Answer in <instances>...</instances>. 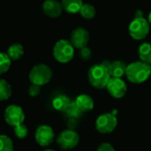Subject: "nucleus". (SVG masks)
Returning <instances> with one entry per match:
<instances>
[{"label":"nucleus","instance_id":"f257e3e1","mask_svg":"<svg viewBox=\"0 0 151 151\" xmlns=\"http://www.w3.org/2000/svg\"><path fill=\"white\" fill-rule=\"evenodd\" d=\"M126 76L132 83H143L150 77V65H148L141 60L133 62L127 65Z\"/></svg>","mask_w":151,"mask_h":151},{"label":"nucleus","instance_id":"f03ea898","mask_svg":"<svg viewBox=\"0 0 151 151\" xmlns=\"http://www.w3.org/2000/svg\"><path fill=\"white\" fill-rule=\"evenodd\" d=\"M88 81L91 86L96 88H105L111 77L110 72L101 64L95 65L88 70Z\"/></svg>","mask_w":151,"mask_h":151},{"label":"nucleus","instance_id":"7ed1b4c3","mask_svg":"<svg viewBox=\"0 0 151 151\" xmlns=\"http://www.w3.org/2000/svg\"><path fill=\"white\" fill-rule=\"evenodd\" d=\"M74 47L70 41L61 39L58 41L53 48V56L55 59L62 64L70 62L74 56Z\"/></svg>","mask_w":151,"mask_h":151},{"label":"nucleus","instance_id":"20e7f679","mask_svg":"<svg viewBox=\"0 0 151 151\" xmlns=\"http://www.w3.org/2000/svg\"><path fill=\"white\" fill-rule=\"evenodd\" d=\"M52 78L51 68L45 64H39L31 69L29 73V81L32 84L43 86L48 84Z\"/></svg>","mask_w":151,"mask_h":151},{"label":"nucleus","instance_id":"39448f33","mask_svg":"<svg viewBox=\"0 0 151 151\" xmlns=\"http://www.w3.org/2000/svg\"><path fill=\"white\" fill-rule=\"evenodd\" d=\"M130 36L134 40H143L150 33V23L144 18H134L128 27Z\"/></svg>","mask_w":151,"mask_h":151},{"label":"nucleus","instance_id":"423d86ee","mask_svg":"<svg viewBox=\"0 0 151 151\" xmlns=\"http://www.w3.org/2000/svg\"><path fill=\"white\" fill-rule=\"evenodd\" d=\"M80 142V136L78 133L74 129H66L62 131L58 138H57V143L59 146L60 149L65 150H73L75 147L78 146Z\"/></svg>","mask_w":151,"mask_h":151},{"label":"nucleus","instance_id":"0eeeda50","mask_svg":"<svg viewBox=\"0 0 151 151\" xmlns=\"http://www.w3.org/2000/svg\"><path fill=\"white\" fill-rule=\"evenodd\" d=\"M4 118L7 125L12 127H16L23 124L25 120V113L20 106L16 104H11L5 108L4 112Z\"/></svg>","mask_w":151,"mask_h":151},{"label":"nucleus","instance_id":"6e6552de","mask_svg":"<svg viewBox=\"0 0 151 151\" xmlns=\"http://www.w3.org/2000/svg\"><path fill=\"white\" fill-rule=\"evenodd\" d=\"M118 125V119L113 113H104L96 120V128L101 134L112 133Z\"/></svg>","mask_w":151,"mask_h":151},{"label":"nucleus","instance_id":"1a4fd4ad","mask_svg":"<svg viewBox=\"0 0 151 151\" xmlns=\"http://www.w3.org/2000/svg\"><path fill=\"white\" fill-rule=\"evenodd\" d=\"M55 138V133L51 127L47 125H42L37 127L35 133V142L41 147H48L50 146Z\"/></svg>","mask_w":151,"mask_h":151},{"label":"nucleus","instance_id":"9d476101","mask_svg":"<svg viewBox=\"0 0 151 151\" xmlns=\"http://www.w3.org/2000/svg\"><path fill=\"white\" fill-rule=\"evenodd\" d=\"M106 88L109 94L117 99L122 98L127 91V86L121 78L111 77L106 86Z\"/></svg>","mask_w":151,"mask_h":151},{"label":"nucleus","instance_id":"9b49d317","mask_svg":"<svg viewBox=\"0 0 151 151\" xmlns=\"http://www.w3.org/2000/svg\"><path fill=\"white\" fill-rule=\"evenodd\" d=\"M89 41L88 31L83 27H77L73 29L70 35V42L75 49H82L87 47Z\"/></svg>","mask_w":151,"mask_h":151},{"label":"nucleus","instance_id":"f8f14e48","mask_svg":"<svg viewBox=\"0 0 151 151\" xmlns=\"http://www.w3.org/2000/svg\"><path fill=\"white\" fill-rule=\"evenodd\" d=\"M43 13L50 18H57L61 15L63 12L62 4L57 0H46L42 5Z\"/></svg>","mask_w":151,"mask_h":151},{"label":"nucleus","instance_id":"ddd939ff","mask_svg":"<svg viewBox=\"0 0 151 151\" xmlns=\"http://www.w3.org/2000/svg\"><path fill=\"white\" fill-rule=\"evenodd\" d=\"M75 103L82 112L92 111L95 105L93 98L87 94H81L77 96V98L75 99Z\"/></svg>","mask_w":151,"mask_h":151},{"label":"nucleus","instance_id":"4468645a","mask_svg":"<svg viewBox=\"0 0 151 151\" xmlns=\"http://www.w3.org/2000/svg\"><path fill=\"white\" fill-rule=\"evenodd\" d=\"M127 65L122 60H115L111 62L110 67V74L111 77L113 78H121L122 76L126 75Z\"/></svg>","mask_w":151,"mask_h":151},{"label":"nucleus","instance_id":"2eb2a0df","mask_svg":"<svg viewBox=\"0 0 151 151\" xmlns=\"http://www.w3.org/2000/svg\"><path fill=\"white\" fill-rule=\"evenodd\" d=\"M72 100L65 95H58L52 100V106L56 111H65Z\"/></svg>","mask_w":151,"mask_h":151},{"label":"nucleus","instance_id":"dca6fc26","mask_svg":"<svg viewBox=\"0 0 151 151\" xmlns=\"http://www.w3.org/2000/svg\"><path fill=\"white\" fill-rule=\"evenodd\" d=\"M63 9L71 14H75L80 12L83 3L81 0H61Z\"/></svg>","mask_w":151,"mask_h":151},{"label":"nucleus","instance_id":"f3484780","mask_svg":"<svg viewBox=\"0 0 151 151\" xmlns=\"http://www.w3.org/2000/svg\"><path fill=\"white\" fill-rule=\"evenodd\" d=\"M138 55L141 61L151 65V44L149 42H143L140 45L138 50Z\"/></svg>","mask_w":151,"mask_h":151},{"label":"nucleus","instance_id":"a211bd4d","mask_svg":"<svg viewBox=\"0 0 151 151\" xmlns=\"http://www.w3.org/2000/svg\"><path fill=\"white\" fill-rule=\"evenodd\" d=\"M7 54L12 60H19L24 54L23 46L20 43H13L8 48Z\"/></svg>","mask_w":151,"mask_h":151},{"label":"nucleus","instance_id":"6ab92c4d","mask_svg":"<svg viewBox=\"0 0 151 151\" xmlns=\"http://www.w3.org/2000/svg\"><path fill=\"white\" fill-rule=\"evenodd\" d=\"M12 96V87L4 79L0 80V100L4 101L11 97Z\"/></svg>","mask_w":151,"mask_h":151},{"label":"nucleus","instance_id":"aec40b11","mask_svg":"<svg viewBox=\"0 0 151 151\" xmlns=\"http://www.w3.org/2000/svg\"><path fill=\"white\" fill-rule=\"evenodd\" d=\"M65 112L67 117H69L70 119H77L78 118H80L82 113L81 109L77 106L75 101L71 102L70 105L68 106V108L66 109V111Z\"/></svg>","mask_w":151,"mask_h":151},{"label":"nucleus","instance_id":"412c9836","mask_svg":"<svg viewBox=\"0 0 151 151\" xmlns=\"http://www.w3.org/2000/svg\"><path fill=\"white\" fill-rule=\"evenodd\" d=\"M81 15L86 19H91L96 16V9L90 4H83L81 11Z\"/></svg>","mask_w":151,"mask_h":151},{"label":"nucleus","instance_id":"4be33fe9","mask_svg":"<svg viewBox=\"0 0 151 151\" xmlns=\"http://www.w3.org/2000/svg\"><path fill=\"white\" fill-rule=\"evenodd\" d=\"M11 64H12V59L10 58L8 54L4 52H1L0 53V73L4 74V73H6L9 70Z\"/></svg>","mask_w":151,"mask_h":151},{"label":"nucleus","instance_id":"5701e85b","mask_svg":"<svg viewBox=\"0 0 151 151\" xmlns=\"http://www.w3.org/2000/svg\"><path fill=\"white\" fill-rule=\"evenodd\" d=\"M0 151H13V143L9 136L0 135Z\"/></svg>","mask_w":151,"mask_h":151},{"label":"nucleus","instance_id":"b1692460","mask_svg":"<svg viewBox=\"0 0 151 151\" xmlns=\"http://www.w3.org/2000/svg\"><path fill=\"white\" fill-rule=\"evenodd\" d=\"M14 134L19 139H24L28 134V128L24 124L14 127Z\"/></svg>","mask_w":151,"mask_h":151},{"label":"nucleus","instance_id":"393cba45","mask_svg":"<svg viewBox=\"0 0 151 151\" xmlns=\"http://www.w3.org/2000/svg\"><path fill=\"white\" fill-rule=\"evenodd\" d=\"M27 92H28V95L30 96L35 97V96H39V94L41 92V86H38V85H35V84H31L28 87Z\"/></svg>","mask_w":151,"mask_h":151},{"label":"nucleus","instance_id":"a878e982","mask_svg":"<svg viewBox=\"0 0 151 151\" xmlns=\"http://www.w3.org/2000/svg\"><path fill=\"white\" fill-rule=\"evenodd\" d=\"M80 56H81L82 60L88 61V59H90V58L92 56V51H91V50L88 47H84V48L81 49Z\"/></svg>","mask_w":151,"mask_h":151},{"label":"nucleus","instance_id":"bb28decb","mask_svg":"<svg viewBox=\"0 0 151 151\" xmlns=\"http://www.w3.org/2000/svg\"><path fill=\"white\" fill-rule=\"evenodd\" d=\"M96 151H115V149L113 148V146L111 144H110L108 142H104L98 146Z\"/></svg>","mask_w":151,"mask_h":151},{"label":"nucleus","instance_id":"cd10ccee","mask_svg":"<svg viewBox=\"0 0 151 151\" xmlns=\"http://www.w3.org/2000/svg\"><path fill=\"white\" fill-rule=\"evenodd\" d=\"M134 18H143V12L142 10H137L135 12V17Z\"/></svg>","mask_w":151,"mask_h":151},{"label":"nucleus","instance_id":"c85d7f7f","mask_svg":"<svg viewBox=\"0 0 151 151\" xmlns=\"http://www.w3.org/2000/svg\"><path fill=\"white\" fill-rule=\"evenodd\" d=\"M148 21H149L150 25H151V12H150V13L149 14V19H148Z\"/></svg>","mask_w":151,"mask_h":151},{"label":"nucleus","instance_id":"c756f323","mask_svg":"<svg viewBox=\"0 0 151 151\" xmlns=\"http://www.w3.org/2000/svg\"><path fill=\"white\" fill-rule=\"evenodd\" d=\"M43 151H55V150H43Z\"/></svg>","mask_w":151,"mask_h":151},{"label":"nucleus","instance_id":"7c9ffc66","mask_svg":"<svg viewBox=\"0 0 151 151\" xmlns=\"http://www.w3.org/2000/svg\"><path fill=\"white\" fill-rule=\"evenodd\" d=\"M150 76H151V65H150Z\"/></svg>","mask_w":151,"mask_h":151}]
</instances>
